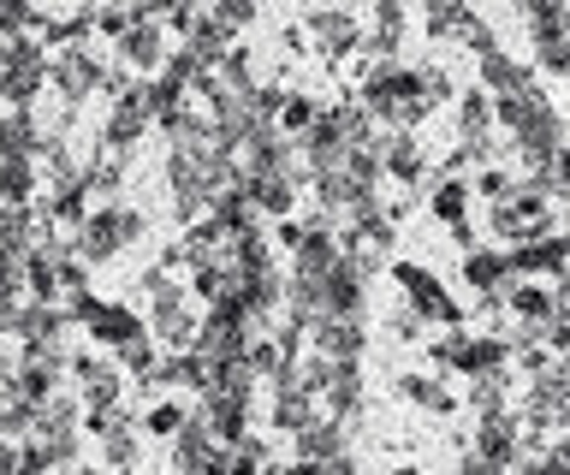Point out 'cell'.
I'll list each match as a JSON object with an SVG mask.
<instances>
[{
	"label": "cell",
	"instance_id": "ffe728a7",
	"mask_svg": "<svg viewBox=\"0 0 570 475\" xmlns=\"http://www.w3.org/2000/svg\"><path fill=\"white\" fill-rule=\"evenodd\" d=\"M458 137H499L493 131V96H481L475 83L458 90Z\"/></svg>",
	"mask_w": 570,
	"mask_h": 475
},
{
	"label": "cell",
	"instance_id": "d4e9b609",
	"mask_svg": "<svg viewBox=\"0 0 570 475\" xmlns=\"http://www.w3.org/2000/svg\"><path fill=\"white\" fill-rule=\"evenodd\" d=\"M386 333H392V345H428V321L404 304V297L386 309Z\"/></svg>",
	"mask_w": 570,
	"mask_h": 475
},
{
	"label": "cell",
	"instance_id": "7c38bea8",
	"mask_svg": "<svg viewBox=\"0 0 570 475\" xmlns=\"http://www.w3.org/2000/svg\"><path fill=\"white\" fill-rule=\"evenodd\" d=\"M534 83V66L529 60H517L511 48H499V55H488V60H475V90L481 96H517V90H529Z\"/></svg>",
	"mask_w": 570,
	"mask_h": 475
},
{
	"label": "cell",
	"instance_id": "83f0119b",
	"mask_svg": "<svg viewBox=\"0 0 570 475\" xmlns=\"http://www.w3.org/2000/svg\"><path fill=\"white\" fill-rule=\"evenodd\" d=\"M196 24H203V7H190V0H178V7H167V30H173L178 42H185Z\"/></svg>",
	"mask_w": 570,
	"mask_h": 475
},
{
	"label": "cell",
	"instance_id": "9a60e30c",
	"mask_svg": "<svg viewBox=\"0 0 570 475\" xmlns=\"http://www.w3.org/2000/svg\"><path fill=\"white\" fill-rule=\"evenodd\" d=\"M463 410H470L475 422L511 416V410H517V375H481V380H470V393H463Z\"/></svg>",
	"mask_w": 570,
	"mask_h": 475
},
{
	"label": "cell",
	"instance_id": "30bf717a",
	"mask_svg": "<svg viewBox=\"0 0 570 475\" xmlns=\"http://www.w3.org/2000/svg\"><path fill=\"white\" fill-rule=\"evenodd\" d=\"M392 386H399L404 404H416V410H428L434 422H445V416L463 410V398L452 393V386H445V375H434V368H404V375L392 380Z\"/></svg>",
	"mask_w": 570,
	"mask_h": 475
},
{
	"label": "cell",
	"instance_id": "ac0fdd59",
	"mask_svg": "<svg viewBox=\"0 0 570 475\" xmlns=\"http://www.w3.org/2000/svg\"><path fill=\"white\" fill-rule=\"evenodd\" d=\"M321 108H327V101H321L315 90H285V101H279V137L285 144H297V137H309V126L321 119Z\"/></svg>",
	"mask_w": 570,
	"mask_h": 475
},
{
	"label": "cell",
	"instance_id": "6da1fadb",
	"mask_svg": "<svg viewBox=\"0 0 570 475\" xmlns=\"http://www.w3.org/2000/svg\"><path fill=\"white\" fill-rule=\"evenodd\" d=\"M149 238V215L131 202H107V208H89L83 232H78V256L89 268H107L119 250H131V244Z\"/></svg>",
	"mask_w": 570,
	"mask_h": 475
},
{
	"label": "cell",
	"instance_id": "836d02e7",
	"mask_svg": "<svg viewBox=\"0 0 570 475\" xmlns=\"http://www.w3.org/2000/svg\"><path fill=\"white\" fill-rule=\"evenodd\" d=\"M564 37H570V7H564Z\"/></svg>",
	"mask_w": 570,
	"mask_h": 475
},
{
	"label": "cell",
	"instance_id": "44dd1931",
	"mask_svg": "<svg viewBox=\"0 0 570 475\" xmlns=\"http://www.w3.org/2000/svg\"><path fill=\"white\" fill-rule=\"evenodd\" d=\"M416 90L428 101V113H434V108H445V101L458 96V83H452V72H445L440 60H416Z\"/></svg>",
	"mask_w": 570,
	"mask_h": 475
},
{
	"label": "cell",
	"instance_id": "cb8c5ba5",
	"mask_svg": "<svg viewBox=\"0 0 570 475\" xmlns=\"http://www.w3.org/2000/svg\"><path fill=\"white\" fill-rule=\"evenodd\" d=\"M470 190H475V202H505L511 190H517V179H511V167L505 161H493V167H481V172H470Z\"/></svg>",
	"mask_w": 570,
	"mask_h": 475
},
{
	"label": "cell",
	"instance_id": "d6a6232c",
	"mask_svg": "<svg viewBox=\"0 0 570 475\" xmlns=\"http://www.w3.org/2000/svg\"><path fill=\"white\" fill-rule=\"evenodd\" d=\"M386 475H428L422 464H399V469H386Z\"/></svg>",
	"mask_w": 570,
	"mask_h": 475
},
{
	"label": "cell",
	"instance_id": "277c9868",
	"mask_svg": "<svg viewBox=\"0 0 570 475\" xmlns=\"http://www.w3.org/2000/svg\"><path fill=\"white\" fill-rule=\"evenodd\" d=\"M71 393L83 398V416L119 410V404H125V375H119V363L96 357L89 345H71Z\"/></svg>",
	"mask_w": 570,
	"mask_h": 475
},
{
	"label": "cell",
	"instance_id": "d6986e66",
	"mask_svg": "<svg viewBox=\"0 0 570 475\" xmlns=\"http://www.w3.org/2000/svg\"><path fill=\"white\" fill-rule=\"evenodd\" d=\"M463 19H470V7H458V0H428V7L416 12V24H422L428 42H458Z\"/></svg>",
	"mask_w": 570,
	"mask_h": 475
},
{
	"label": "cell",
	"instance_id": "7a4b0ae2",
	"mask_svg": "<svg viewBox=\"0 0 570 475\" xmlns=\"http://www.w3.org/2000/svg\"><path fill=\"white\" fill-rule=\"evenodd\" d=\"M386 274H392V286H399L404 304L428 321V333L463 327V304L440 286V274H434V268H422V261H404V256H399V261H386Z\"/></svg>",
	"mask_w": 570,
	"mask_h": 475
},
{
	"label": "cell",
	"instance_id": "8992f818",
	"mask_svg": "<svg viewBox=\"0 0 570 475\" xmlns=\"http://www.w3.org/2000/svg\"><path fill=\"white\" fill-rule=\"evenodd\" d=\"M226 464H232V446L214 439L203 416H190L173 439V475H226Z\"/></svg>",
	"mask_w": 570,
	"mask_h": 475
},
{
	"label": "cell",
	"instance_id": "ba28073f",
	"mask_svg": "<svg viewBox=\"0 0 570 475\" xmlns=\"http://www.w3.org/2000/svg\"><path fill=\"white\" fill-rule=\"evenodd\" d=\"M167 55H173L167 24H149V19H137V24H131V37L114 42V60H119L131 78H160V66H167Z\"/></svg>",
	"mask_w": 570,
	"mask_h": 475
},
{
	"label": "cell",
	"instance_id": "4fadbf2b",
	"mask_svg": "<svg viewBox=\"0 0 570 475\" xmlns=\"http://www.w3.org/2000/svg\"><path fill=\"white\" fill-rule=\"evenodd\" d=\"M458 279L470 286V297H499L511 286V256L493 250V244H481V250H470L458 261Z\"/></svg>",
	"mask_w": 570,
	"mask_h": 475
},
{
	"label": "cell",
	"instance_id": "2e32d148",
	"mask_svg": "<svg viewBox=\"0 0 570 475\" xmlns=\"http://www.w3.org/2000/svg\"><path fill=\"white\" fill-rule=\"evenodd\" d=\"M125 179H131V167H125V161H114V155H89V161H83V197L96 202V208L119 202Z\"/></svg>",
	"mask_w": 570,
	"mask_h": 475
},
{
	"label": "cell",
	"instance_id": "5bb4252c",
	"mask_svg": "<svg viewBox=\"0 0 570 475\" xmlns=\"http://www.w3.org/2000/svg\"><path fill=\"white\" fill-rule=\"evenodd\" d=\"M351 434H356V428H345V422L315 416L303 434H292V457H303V464H333V457L351 452Z\"/></svg>",
	"mask_w": 570,
	"mask_h": 475
},
{
	"label": "cell",
	"instance_id": "603a6c76",
	"mask_svg": "<svg viewBox=\"0 0 570 475\" xmlns=\"http://www.w3.org/2000/svg\"><path fill=\"white\" fill-rule=\"evenodd\" d=\"M119 357V375H131V380H149L155 368H160V345L149 339V333H142V339H131L125 350H114Z\"/></svg>",
	"mask_w": 570,
	"mask_h": 475
},
{
	"label": "cell",
	"instance_id": "f546056e",
	"mask_svg": "<svg viewBox=\"0 0 570 475\" xmlns=\"http://www.w3.org/2000/svg\"><path fill=\"white\" fill-rule=\"evenodd\" d=\"M452 475H505V469H493V464H481L475 452H463L458 464H452Z\"/></svg>",
	"mask_w": 570,
	"mask_h": 475
},
{
	"label": "cell",
	"instance_id": "4316f807",
	"mask_svg": "<svg viewBox=\"0 0 570 475\" xmlns=\"http://www.w3.org/2000/svg\"><path fill=\"white\" fill-rule=\"evenodd\" d=\"M208 19L220 24L232 42H238V30H249V24H256V7H249V0H220V7H208Z\"/></svg>",
	"mask_w": 570,
	"mask_h": 475
},
{
	"label": "cell",
	"instance_id": "52a82bcc",
	"mask_svg": "<svg viewBox=\"0 0 570 475\" xmlns=\"http://www.w3.org/2000/svg\"><path fill=\"white\" fill-rule=\"evenodd\" d=\"M470 452L481 457V464H493V469H523L529 446H523V422H517V410L493 416V422H475V428H470Z\"/></svg>",
	"mask_w": 570,
	"mask_h": 475
},
{
	"label": "cell",
	"instance_id": "484cf974",
	"mask_svg": "<svg viewBox=\"0 0 570 475\" xmlns=\"http://www.w3.org/2000/svg\"><path fill=\"white\" fill-rule=\"evenodd\" d=\"M137 24V7H96V42H125Z\"/></svg>",
	"mask_w": 570,
	"mask_h": 475
},
{
	"label": "cell",
	"instance_id": "e575fe53",
	"mask_svg": "<svg viewBox=\"0 0 570 475\" xmlns=\"http://www.w3.org/2000/svg\"><path fill=\"white\" fill-rule=\"evenodd\" d=\"M505 475H517V469H505Z\"/></svg>",
	"mask_w": 570,
	"mask_h": 475
},
{
	"label": "cell",
	"instance_id": "9c48e42d",
	"mask_svg": "<svg viewBox=\"0 0 570 475\" xmlns=\"http://www.w3.org/2000/svg\"><path fill=\"white\" fill-rule=\"evenodd\" d=\"M142 333H149V321H142L131 304H114V297H101L96 315L83 321V339L101 345V350H125L131 339H142Z\"/></svg>",
	"mask_w": 570,
	"mask_h": 475
},
{
	"label": "cell",
	"instance_id": "5b68a950",
	"mask_svg": "<svg viewBox=\"0 0 570 475\" xmlns=\"http://www.w3.org/2000/svg\"><path fill=\"white\" fill-rule=\"evenodd\" d=\"M303 30H309V42H315V55L327 72H338L356 48H363V19L345 7H315V12H303Z\"/></svg>",
	"mask_w": 570,
	"mask_h": 475
},
{
	"label": "cell",
	"instance_id": "4dcf8cb0",
	"mask_svg": "<svg viewBox=\"0 0 570 475\" xmlns=\"http://www.w3.org/2000/svg\"><path fill=\"white\" fill-rule=\"evenodd\" d=\"M226 475H262V469H256V464H244V457L232 452V464H226Z\"/></svg>",
	"mask_w": 570,
	"mask_h": 475
},
{
	"label": "cell",
	"instance_id": "8fae6325",
	"mask_svg": "<svg viewBox=\"0 0 570 475\" xmlns=\"http://www.w3.org/2000/svg\"><path fill=\"white\" fill-rule=\"evenodd\" d=\"M422 208L445 226V232H452V226L470 220L475 190H470V179H458V172H440V167H434V179H428V190H422Z\"/></svg>",
	"mask_w": 570,
	"mask_h": 475
},
{
	"label": "cell",
	"instance_id": "3957f363",
	"mask_svg": "<svg viewBox=\"0 0 570 475\" xmlns=\"http://www.w3.org/2000/svg\"><path fill=\"white\" fill-rule=\"evenodd\" d=\"M101 72H107V55L96 48V37L78 48H60V55H48V96L66 101V108H83L101 90Z\"/></svg>",
	"mask_w": 570,
	"mask_h": 475
},
{
	"label": "cell",
	"instance_id": "1f68e13d",
	"mask_svg": "<svg viewBox=\"0 0 570 475\" xmlns=\"http://www.w3.org/2000/svg\"><path fill=\"white\" fill-rule=\"evenodd\" d=\"M53 475H101L96 464H71V469H53Z\"/></svg>",
	"mask_w": 570,
	"mask_h": 475
},
{
	"label": "cell",
	"instance_id": "e0dca14e",
	"mask_svg": "<svg viewBox=\"0 0 570 475\" xmlns=\"http://www.w3.org/2000/svg\"><path fill=\"white\" fill-rule=\"evenodd\" d=\"M196 416V398H155L149 410L137 416V428H142V439H178V428Z\"/></svg>",
	"mask_w": 570,
	"mask_h": 475
},
{
	"label": "cell",
	"instance_id": "7402d4cb",
	"mask_svg": "<svg viewBox=\"0 0 570 475\" xmlns=\"http://www.w3.org/2000/svg\"><path fill=\"white\" fill-rule=\"evenodd\" d=\"M529 48H534V72L570 83V37H564V30H559V37H534Z\"/></svg>",
	"mask_w": 570,
	"mask_h": 475
},
{
	"label": "cell",
	"instance_id": "f1b7e54d",
	"mask_svg": "<svg viewBox=\"0 0 570 475\" xmlns=\"http://www.w3.org/2000/svg\"><path fill=\"white\" fill-rule=\"evenodd\" d=\"M368 24H410V12L399 7V0H381V7L368 12Z\"/></svg>",
	"mask_w": 570,
	"mask_h": 475
}]
</instances>
